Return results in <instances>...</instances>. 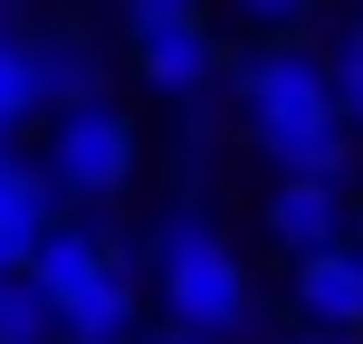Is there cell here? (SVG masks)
I'll return each mask as SVG.
<instances>
[{"instance_id": "3957f363", "label": "cell", "mask_w": 363, "mask_h": 344, "mask_svg": "<svg viewBox=\"0 0 363 344\" xmlns=\"http://www.w3.org/2000/svg\"><path fill=\"white\" fill-rule=\"evenodd\" d=\"M48 182L77 192V201H115V192L134 182V125H125L115 106L57 115V134H48Z\"/></svg>"}, {"instance_id": "5bb4252c", "label": "cell", "mask_w": 363, "mask_h": 344, "mask_svg": "<svg viewBox=\"0 0 363 344\" xmlns=\"http://www.w3.org/2000/svg\"><path fill=\"white\" fill-rule=\"evenodd\" d=\"M335 96H345V125H363V19L345 29V48H335Z\"/></svg>"}, {"instance_id": "ac0fdd59", "label": "cell", "mask_w": 363, "mask_h": 344, "mask_svg": "<svg viewBox=\"0 0 363 344\" xmlns=\"http://www.w3.org/2000/svg\"><path fill=\"white\" fill-rule=\"evenodd\" d=\"M153 344H211V335H191V326H163V335H153Z\"/></svg>"}, {"instance_id": "ba28073f", "label": "cell", "mask_w": 363, "mask_h": 344, "mask_svg": "<svg viewBox=\"0 0 363 344\" xmlns=\"http://www.w3.org/2000/svg\"><path fill=\"white\" fill-rule=\"evenodd\" d=\"M115 258H125V249H115V239H96V230H77V220H57V230L38 239V258H29V277H38V287L57 296V306H67V296H86L96 277L115 268Z\"/></svg>"}, {"instance_id": "d6986e66", "label": "cell", "mask_w": 363, "mask_h": 344, "mask_svg": "<svg viewBox=\"0 0 363 344\" xmlns=\"http://www.w3.org/2000/svg\"><path fill=\"white\" fill-rule=\"evenodd\" d=\"M0 29H19V0H0Z\"/></svg>"}, {"instance_id": "ffe728a7", "label": "cell", "mask_w": 363, "mask_h": 344, "mask_svg": "<svg viewBox=\"0 0 363 344\" xmlns=\"http://www.w3.org/2000/svg\"><path fill=\"white\" fill-rule=\"evenodd\" d=\"M354 239H363V211H354Z\"/></svg>"}, {"instance_id": "7a4b0ae2", "label": "cell", "mask_w": 363, "mask_h": 344, "mask_svg": "<svg viewBox=\"0 0 363 344\" xmlns=\"http://www.w3.org/2000/svg\"><path fill=\"white\" fill-rule=\"evenodd\" d=\"M239 106H249V134H258V144H277V134L335 125V115H345V96H335V67H325L315 48L277 38V48H258L249 67H239Z\"/></svg>"}, {"instance_id": "8fae6325", "label": "cell", "mask_w": 363, "mask_h": 344, "mask_svg": "<svg viewBox=\"0 0 363 344\" xmlns=\"http://www.w3.org/2000/svg\"><path fill=\"white\" fill-rule=\"evenodd\" d=\"M38 106H48V87H38V38L0 29V153H10V134L29 125Z\"/></svg>"}, {"instance_id": "277c9868", "label": "cell", "mask_w": 363, "mask_h": 344, "mask_svg": "<svg viewBox=\"0 0 363 344\" xmlns=\"http://www.w3.org/2000/svg\"><path fill=\"white\" fill-rule=\"evenodd\" d=\"M268 239H277L287 258H315V249H335V239H354V201H345V182L277 172V192H268Z\"/></svg>"}, {"instance_id": "9a60e30c", "label": "cell", "mask_w": 363, "mask_h": 344, "mask_svg": "<svg viewBox=\"0 0 363 344\" xmlns=\"http://www.w3.org/2000/svg\"><path fill=\"white\" fill-rule=\"evenodd\" d=\"M239 19H258V29H306L315 19V0H230Z\"/></svg>"}, {"instance_id": "7c38bea8", "label": "cell", "mask_w": 363, "mask_h": 344, "mask_svg": "<svg viewBox=\"0 0 363 344\" xmlns=\"http://www.w3.org/2000/svg\"><path fill=\"white\" fill-rule=\"evenodd\" d=\"M57 335H67L57 296L38 287L29 268H19V277H0V344H57Z\"/></svg>"}, {"instance_id": "8992f818", "label": "cell", "mask_w": 363, "mask_h": 344, "mask_svg": "<svg viewBox=\"0 0 363 344\" xmlns=\"http://www.w3.org/2000/svg\"><path fill=\"white\" fill-rule=\"evenodd\" d=\"M296 316L306 326H345L363 335V239H335V249H315V258H296Z\"/></svg>"}, {"instance_id": "6da1fadb", "label": "cell", "mask_w": 363, "mask_h": 344, "mask_svg": "<svg viewBox=\"0 0 363 344\" xmlns=\"http://www.w3.org/2000/svg\"><path fill=\"white\" fill-rule=\"evenodd\" d=\"M153 287H163L172 326H191V335H211V344H230V335L258 326L249 268H239V249L201 211H172L163 230H153Z\"/></svg>"}, {"instance_id": "5b68a950", "label": "cell", "mask_w": 363, "mask_h": 344, "mask_svg": "<svg viewBox=\"0 0 363 344\" xmlns=\"http://www.w3.org/2000/svg\"><path fill=\"white\" fill-rule=\"evenodd\" d=\"M134 67H144V87H163V96H201L220 77V38H211L201 10L153 19V29H134Z\"/></svg>"}, {"instance_id": "30bf717a", "label": "cell", "mask_w": 363, "mask_h": 344, "mask_svg": "<svg viewBox=\"0 0 363 344\" xmlns=\"http://www.w3.org/2000/svg\"><path fill=\"white\" fill-rule=\"evenodd\" d=\"M57 316H67V344H125L134 335V277H125V258H115L86 296H67Z\"/></svg>"}, {"instance_id": "52a82bcc", "label": "cell", "mask_w": 363, "mask_h": 344, "mask_svg": "<svg viewBox=\"0 0 363 344\" xmlns=\"http://www.w3.org/2000/svg\"><path fill=\"white\" fill-rule=\"evenodd\" d=\"M48 201H57L48 163H19V153H0V277H19V268L38 258V239L57 230Z\"/></svg>"}, {"instance_id": "2e32d148", "label": "cell", "mask_w": 363, "mask_h": 344, "mask_svg": "<svg viewBox=\"0 0 363 344\" xmlns=\"http://www.w3.org/2000/svg\"><path fill=\"white\" fill-rule=\"evenodd\" d=\"M182 10H201V0H125V29H153V19H182Z\"/></svg>"}, {"instance_id": "9c48e42d", "label": "cell", "mask_w": 363, "mask_h": 344, "mask_svg": "<svg viewBox=\"0 0 363 344\" xmlns=\"http://www.w3.org/2000/svg\"><path fill=\"white\" fill-rule=\"evenodd\" d=\"M38 87H48V115H77V106H106V57L96 38H38Z\"/></svg>"}, {"instance_id": "e0dca14e", "label": "cell", "mask_w": 363, "mask_h": 344, "mask_svg": "<svg viewBox=\"0 0 363 344\" xmlns=\"http://www.w3.org/2000/svg\"><path fill=\"white\" fill-rule=\"evenodd\" d=\"M287 344H354L345 326H306V335H287Z\"/></svg>"}, {"instance_id": "4fadbf2b", "label": "cell", "mask_w": 363, "mask_h": 344, "mask_svg": "<svg viewBox=\"0 0 363 344\" xmlns=\"http://www.w3.org/2000/svg\"><path fill=\"white\" fill-rule=\"evenodd\" d=\"M268 163H277V172H306V182H345L354 134H345V115H335V125H306V134H277Z\"/></svg>"}]
</instances>
